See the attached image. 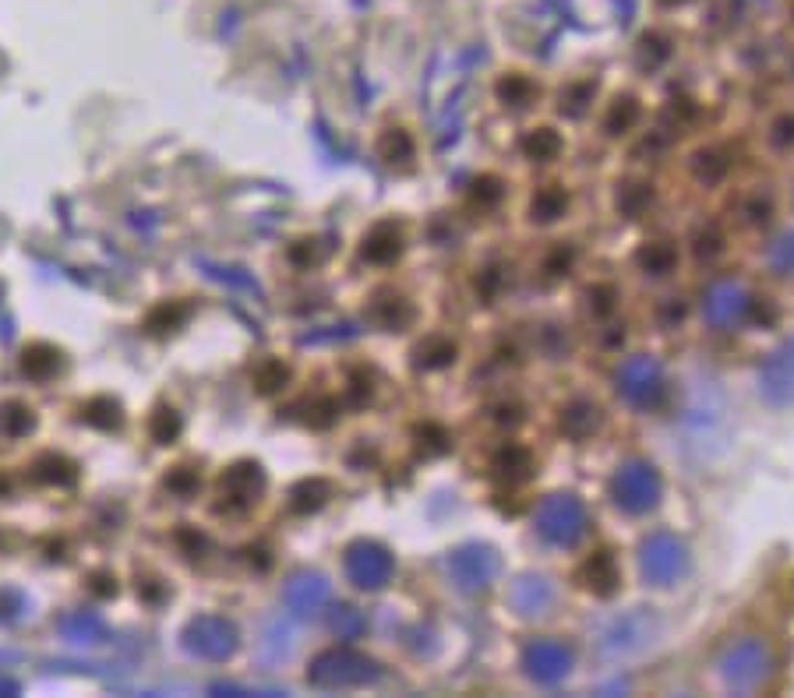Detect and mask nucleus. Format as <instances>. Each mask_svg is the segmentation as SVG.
<instances>
[{
	"label": "nucleus",
	"instance_id": "obj_1",
	"mask_svg": "<svg viewBox=\"0 0 794 698\" xmlns=\"http://www.w3.org/2000/svg\"><path fill=\"white\" fill-rule=\"evenodd\" d=\"M375 677H378V663L371 656L353 653V649H325L308 667V684L322 691L360 688V684H371Z\"/></svg>",
	"mask_w": 794,
	"mask_h": 698
},
{
	"label": "nucleus",
	"instance_id": "obj_2",
	"mask_svg": "<svg viewBox=\"0 0 794 698\" xmlns=\"http://www.w3.org/2000/svg\"><path fill=\"white\" fill-rule=\"evenodd\" d=\"M537 533L555 547H572L586 533V508L572 494H551L537 505Z\"/></svg>",
	"mask_w": 794,
	"mask_h": 698
},
{
	"label": "nucleus",
	"instance_id": "obj_3",
	"mask_svg": "<svg viewBox=\"0 0 794 698\" xmlns=\"http://www.w3.org/2000/svg\"><path fill=\"white\" fill-rule=\"evenodd\" d=\"M180 639H184V649H188L191 656L219 663V660H230V656L237 653L240 632H237V624L226 621V617L202 614V617H191Z\"/></svg>",
	"mask_w": 794,
	"mask_h": 698
},
{
	"label": "nucleus",
	"instance_id": "obj_4",
	"mask_svg": "<svg viewBox=\"0 0 794 698\" xmlns=\"http://www.w3.org/2000/svg\"><path fill=\"white\" fill-rule=\"evenodd\" d=\"M639 565H643V575L653 586H675L689 572V550H685V543L678 536L657 533L639 550Z\"/></svg>",
	"mask_w": 794,
	"mask_h": 698
},
{
	"label": "nucleus",
	"instance_id": "obj_5",
	"mask_svg": "<svg viewBox=\"0 0 794 698\" xmlns=\"http://www.w3.org/2000/svg\"><path fill=\"white\" fill-rule=\"evenodd\" d=\"M611 491H615L618 508L632 515H643L650 508H657L660 501V473L646 462H629L615 473V483H611Z\"/></svg>",
	"mask_w": 794,
	"mask_h": 698
},
{
	"label": "nucleus",
	"instance_id": "obj_6",
	"mask_svg": "<svg viewBox=\"0 0 794 698\" xmlns=\"http://www.w3.org/2000/svg\"><path fill=\"white\" fill-rule=\"evenodd\" d=\"M346 575L357 589H385L396 575V561L382 543L357 540L346 547Z\"/></svg>",
	"mask_w": 794,
	"mask_h": 698
},
{
	"label": "nucleus",
	"instance_id": "obj_7",
	"mask_svg": "<svg viewBox=\"0 0 794 698\" xmlns=\"http://www.w3.org/2000/svg\"><path fill=\"white\" fill-rule=\"evenodd\" d=\"M770 670V653L759 639H745L738 646H731L720 660V677L727 681V688H738V691H749L756 688L759 681L766 677Z\"/></svg>",
	"mask_w": 794,
	"mask_h": 698
},
{
	"label": "nucleus",
	"instance_id": "obj_8",
	"mask_svg": "<svg viewBox=\"0 0 794 698\" xmlns=\"http://www.w3.org/2000/svg\"><path fill=\"white\" fill-rule=\"evenodd\" d=\"M265 491V473L258 462H237L219 476V508L223 512H248Z\"/></svg>",
	"mask_w": 794,
	"mask_h": 698
},
{
	"label": "nucleus",
	"instance_id": "obj_9",
	"mask_svg": "<svg viewBox=\"0 0 794 698\" xmlns=\"http://www.w3.org/2000/svg\"><path fill=\"white\" fill-rule=\"evenodd\" d=\"M653 635H657V617L646 614V610H629V614L615 617V621L600 632V649L611 656L636 653L646 642H653Z\"/></svg>",
	"mask_w": 794,
	"mask_h": 698
},
{
	"label": "nucleus",
	"instance_id": "obj_10",
	"mask_svg": "<svg viewBox=\"0 0 794 698\" xmlns=\"http://www.w3.org/2000/svg\"><path fill=\"white\" fill-rule=\"evenodd\" d=\"M449 572L452 582L466 593H477V589H487L498 575V554L491 547H480V543H470V547H459L456 554L449 557Z\"/></svg>",
	"mask_w": 794,
	"mask_h": 698
},
{
	"label": "nucleus",
	"instance_id": "obj_11",
	"mask_svg": "<svg viewBox=\"0 0 794 698\" xmlns=\"http://www.w3.org/2000/svg\"><path fill=\"white\" fill-rule=\"evenodd\" d=\"M618 388L632 406H653L664 392V371L653 357H632L618 367Z\"/></svg>",
	"mask_w": 794,
	"mask_h": 698
},
{
	"label": "nucleus",
	"instance_id": "obj_12",
	"mask_svg": "<svg viewBox=\"0 0 794 698\" xmlns=\"http://www.w3.org/2000/svg\"><path fill=\"white\" fill-rule=\"evenodd\" d=\"M523 667L533 681L558 684L572 670V649L562 639H537L523 649Z\"/></svg>",
	"mask_w": 794,
	"mask_h": 698
},
{
	"label": "nucleus",
	"instance_id": "obj_13",
	"mask_svg": "<svg viewBox=\"0 0 794 698\" xmlns=\"http://www.w3.org/2000/svg\"><path fill=\"white\" fill-rule=\"evenodd\" d=\"M329 593H332V589H329V579H325V575L300 572V575H293V579L286 582L283 600L297 617H311V614H318L325 603H329Z\"/></svg>",
	"mask_w": 794,
	"mask_h": 698
},
{
	"label": "nucleus",
	"instance_id": "obj_14",
	"mask_svg": "<svg viewBox=\"0 0 794 698\" xmlns=\"http://www.w3.org/2000/svg\"><path fill=\"white\" fill-rule=\"evenodd\" d=\"M749 311V297L738 283H717L703 300V314L713 328H731Z\"/></svg>",
	"mask_w": 794,
	"mask_h": 698
},
{
	"label": "nucleus",
	"instance_id": "obj_15",
	"mask_svg": "<svg viewBox=\"0 0 794 698\" xmlns=\"http://www.w3.org/2000/svg\"><path fill=\"white\" fill-rule=\"evenodd\" d=\"M759 385L770 402H794V339L766 360Z\"/></svg>",
	"mask_w": 794,
	"mask_h": 698
},
{
	"label": "nucleus",
	"instance_id": "obj_16",
	"mask_svg": "<svg viewBox=\"0 0 794 698\" xmlns=\"http://www.w3.org/2000/svg\"><path fill=\"white\" fill-rule=\"evenodd\" d=\"M579 582L590 589L593 596H611L622 582V572H618V561L615 554H607V550H597L583 561L579 568Z\"/></svg>",
	"mask_w": 794,
	"mask_h": 698
},
{
	"label": "nucleus",
	"instance_id": "obj_17",
	"mask_svg": "<svg viewBox=\"0 0 794 698\" xmlns=\"http://www.w3.org/2000/svg\"><path fill=\"white\" fill-rule=\"evenodd\" d=\"M360 254H364V261H371V265H392V261L403 254V233H399V226L378 223L375 230L364 237Z\"/></svg>",
	"mask_w": 794,
	"mask_h": 698
},
{
	"label": "nucleus",
	"instance_id": "obj_18",
	"mask_svg": "<svg viewBox=\"0 0 794 698\" xmlns=\"http://www.w3.org/2000/svg\"><path fill=\"white\" fill-rule=\"evenodd\" d=\"M555 603V589L547 586L544 579H533V575H526V579H519L516 586H512V607L519 610V614L533 617V614H547V607Z\"/></svg>",
	"mask_w": 794,
	"mask_h": 698
},
{
	"label": "nucleus",
	"instance_id": "obj_19",
	"mask_svg": "<svg viewBox=\"0 0 794 698\" xmlns=\"http://www.w3.org/2000/svg\"><path fill=\"white\" fill-rule=\"evenodd\" d=\"M64 367V353L50 342H32L22 353V374L29 381H50Z\"/></svg>",
	"mask_w": 794,
	"mask_h": 698
},
{
	"label": "nucleus",
	"instance_id": "obj_20",
	"mask_svg": "<svg viewBox=\"0 0 794 698\" xmlns=\"http://www.w3.org/2000/svg\"><path fill=\"white\" fill-rule=\"evenodd\" d=\"M32 476L46 487H75L78 483V466L68 459V455H57V452H46L36 459L32 466Z\"/></svg>",
	"mask_w": 794,
	"mask_h": 698
},
{
	"label": "nucleus",
	"instance_id": "obj_21",
	"mask_svg": "<svg viewBox=\"0 0 794 698\" xmlns=\"http://www.w3.org/2000/svg\"><path fill=\"white\" fill-rule=\"evenodd\" d=\"M60 632H64V639H71V642L96 646V642L106 639V624L99 621L96 614H85V610H78V614L60 617Z\"/></svg>",
	"mask_w": 794,
	"mask_h": 698
},
{
	"label": "nucleus",
	"instance_id": "obj_22",
	"mask_svg": "<svg viewBox=\"0 0 794 698\" xmlns=\"http://www.w3.org/2000/svg\"><path fill=\"white\" fill-rule=\"evenodd\" d=\"M597 424H600V409L590 406V402H572L562 413V431L576 441H583L586 434L597 431Z\"/></svg>",
	"mask_w": 794,
	"mask_h": 698
},
{
	"label": "nucleus",
	"instance_id": "obj_23",
	"mask_svg": "<svg viewBox=\"0 0 794 698\" xmlns=\"http://www.w3.org/2000/svg\"><path fill=\"white\" fill-rule=\"evenodd\" d=\"M82 420L99 431H117L124 424V416H120V402L110 399V395H99V399H89L82 406Z\"/></svg>",
	"mask_w": 794,
	"mask_h": 698
},
{
	"label": "nucleus",
	"instance_id": "obj_24",
	"mask_svg": "<svg viewBox=\"0 0 794 698\" xmlns=\"http://www.w3.org/2000/svg\"><path fill=\"white\" fill-rule=\"evenodd\" d=\"M36 427V413L25 402H4L0 406V438H25Z\"/></svg>",
	"mask_w": 794,
	"mask_h": 698
},
{
	"label": "nucleus",
	"instance_id": "obj_25",
	"mask_svg": "<svg viewBox=\"0 0 794 698\" xmlns=\"http://www.w3.org/2000/svg\"><path fill=\"white\" fill-rule=\"evenodd\" d=\"M378 156L389 166H406L413 159V138L403 127H389V131L378 138Z\"/></svg>",
	"mask_w": 794,
	"mask_h": 698
},
{
	"label": "nucleus",
	"instance_id": "obj_26",
	"mask_svg": "<svg viewBox=\"0 0 794 698\" xmlns=\"http://www.w3.org/2000/svg\"><path fill=\"white\" fill-rule=\"evenodd\" d=\"M184 321H188V307L177 304V300H166V304H159V307H152V311H149V318H145V332H149V335L177 332Z\"/></svg>",
	"mask_w": 794,
	"mask_h": 698
},
{
	"label": "nucleus",
	"instance_id": "obj_27",
	"mask_svg": "<svg viewBox=\"0 0 794 698\" xmlns=\"http://www.w3.org/2000/svg\"><path fill=\"white\" fill-rule=\"evenodd\" d=\"M371 321H378L382 328L396 332V328H403L406 321H410V307H406L403 297H378L375 304H371Z\"/></svg>",
	"mask_w": 794,
	"mask_h": 698
},
{
	"label": "nucleus",
	"instance_id": "obj_28",
	"mask_svg": "<svg viewBox=\"0 0 794 698\" xmlns=\"http://www.w3.org/2000/svg\"><path fill=\"white\" fill-rule=\"evenodd\" d=\"M325 498H329V483L325 480H304L293 487L290 494V508L293 512H318V508L325 505Z\"/></svg>",
	"mask_w": 794,
	"mask_h": 698
},
{
	"label": "nucleus",
	"instance_id": "obj_29",
	"mask_svg": "<svg viewBox=\"0 0 794 698\" xmlns=\"http://www.w3.org/2000/svg\"><path fill=\"white\" fill-rule=\"evenodd\" d=\"M180 413L173 406H156V413L149 416V434L156 445H173L180 438Z\"/></svg>",
	"mask_w": 794,
	"mask_h": 698
},
{
	"label": "nucleus",
	"instance_id": "obj_30",
	"mask_svg": "<svg viewBox=\"0 0 794 698\" xmlns=\"http://www.w3.org/2000/svg\"><path fill=\"white\" fill-rule=\"evenodd\" d=\"M523 152L530 159H540V163H544V159H555L558 152H562V138H558L551 127H533L523 138Z\"/></svg>",
	"mask_w": 794,
	"mask_h": 698
},
{
	"label": "nucleus",
	"instance_id": "obj_31",
	"mask_svg": "<svg viewBox=\"0 0 794 698\" xmlns=\"http://www.w3.org/2000/svg\"><path fill=\"white\" fill-rule=\"evenodd\" d=\"M495 469H498V476H505V480H526V476H530V469H533V459H530V452H526V448L509 445V448H502V452H498Z\"/></svg>",
	"mask_w": 794,
	"mask_h": 698
},
{
	"label": "nucleus",
	"instance_id": "obj_32",
	"mask_svg": "<svg viewBox=\"0 0 794 698\" xmlns=\"http://www.w3.org/2000/svg\"><path fill=\"white\" fill-rule=\"evenodd\" d=\"M636 261L646 268V272L664 275V272H671V268H675L678 251H675V247H671V244H664V240H657V244H646L643 251L636 254Z\"/></svg>",
	"mask_w": 794,
	"mask_h": 698
},
{
	"label": "nucleus",
	"instance_id": "obj_33",
	"mask_svg": "<svg viewBox=\"0 0 794 698\" xmlns=\"http://www.w3.org/2000/svg\"><path fill=\"white\" fill-rule=\"evenodd\" d=\"M565 205H569V198H565L562 187H544V191L533 198V219H540V223H551V219L562 216Z\"/></svg>",
	"mask_w": 794,
	"mask_h": 698
},
{
	"label": "nucleus",
	"instance_id": "obj_34",
	"mask_svg": "<svg viewBox=\"0 0 794 698\" xmlns=\"http://www.w3.org/2000/svg\"><path fill=\"white\" fill-rule=\"evenodd\" d=\"M329 624H332V632H336L339 639H360V635H364V628H368L364 614H360V610H353V607H336V610H332V617H329Z\"/></svg>",
	"mask_w": 794,
	"mask_h": 698
},
{
	"label": "nucleus",
	"instance_id": "obj_35",
	"mask_svg": "<svg viewBox=\"0 0 794 698\" xmlns=\"http://www.w3.org/2000/svg\"><path fill=\"white\" fill-rule=\"evenodd\" d=\"M456 360V346L449 339H427L424 346H417V364L420 367H445Z\"/></svg>",
	"mask_w": 794,
	"mask_h": 698
},
{
	"label": "nucleus",
	"instance_id": "obj_36",
	"mask_svg": "<svg viewBox=\"0 0 794 698\" xmlns=\"http://www.w3.org/2000/svg\"><path fill=\"white\" fill-rule=\"evenodd\" d=\"M639 120V106H636V99H615L611 103V110H607V120H604V127L611 134H622V131H629L632 124Z\"/></svg>",
	"mask_w": 794,
	"mask_h": 698
},
{
	"label": "nucleus",
	"instance_id": "obj_37",
	"mask_svg": "<svg viewBox=\"0 0 794 698\" xmlns=\"http://www.w3.org/2000/svg\"><path fill=\"white\" fill-rule=\"evenodd\" d=\"M290 381V367L286 364H279V360H269V364H262L255 371V385H258V392H279V388Z\"/></svg>",
	"mask_w": 794,
	"mask_h": 698
},
{
	"label": "nucleus",
	"instance_id": "obj_38",
	"mask_svg": "<svg viewBox=\"0 0 794 698\" xmlns=\"http://www.w3.org/2000/svg\"><path fill=\"white\" fill-rule=\"evenodd\" d=\"M166 487H170L173 494H180V498H188V494L198 487V473L188 466H177L170 476H166Z\"/></svg>",
	"mask_w": 794,
	"mask_h": 698
},
{
	"label": "nucleus",
	"instance_id": "obj_39",
	"mask_svg": "<svg viewBox=\"0 0 794 698\" xmlns=\"http://www.w3.org/2000/svg\"><path fill=\"white\" fill-rule=\"evenodd\" d=\"M696 173H699V177H706V180H717L720 173H724V159H720L717 152H699Z\"/></svg>",
	"mask_w": 794,
	"mask_h": 698
},
{
	"label": "nucleus",
	"instance_id": "obj_40",
	"mask_svg": "<svg viewBox=\"0 0 794 698\" xmlns=\"http://www.w3.org/2000/svg\"><path fill=\"white\" fill-rule=\"evenodd\" d=\"M89 589L106 600V596H117V579H113V575H106V572H96V575H92V582H89Z\"/></svg>",
	"mask_w": 794,
	"mask_h": 698
},
{
	"label": "nucleus",
	"instance_id": "obj_41",
	"mask_svg": "<svg viewBox=\"0 0 794 698\" xmlns=\"http://www.w3.org/2000/svg\"><path fill=\"white\" fill-rule=\"evenodd\" d=\"M696 251L703 254V258H713V254L720 251V233H717V230H710V233H699V244H696Z\"/></svg>",
	"mask_w": 794,
	"mask_h": 698
},
{
	"label": "nucleus",
	"instance_id": "obj_42",
	"mask_svg": "<svg viewBox=\"0 0 794 698\" xmlns=\"http://www.w3.org/2000/svg\"><path fill=\"white\" fill-rule=\"evenodd\" d=\"M502 96L512 99V103H516V99H523L526 96V82H519V78H509V82H502Z\"/></svg>",
	"mask_w": 794,
	"mask_h": 698
}]
</instances>
